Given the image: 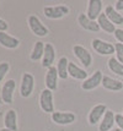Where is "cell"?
I'll return each mask as SVG.
<instances>
[{"label":"cell","mask_w":123,"mask_h":131,"mask_svg":"<svg viewBox=\"0 0 123 131\" xmlns=\"http://www.w3.org/2000/svg\"><path fill=\"white\" fill-rule=\"evenodd\" d=\"M115 9L117 11H123V0H118L115 4Z\"/></svg>","instance_id":"obj_30"},{"label":"cell","mask_w":123,"mask_h":131,"mask_svg":"<svg viewBox=\"0 0 123 131\" xmlns=\"http://www.w3.org/2000/svg\"><path fill=\"white\" fill-rule=\"evenodd\" d=\"M0 131H10L9 129H6V127H4V129H0Z\"/></svg>","instance_id":"obj_33"},{"label":"cell","mask_w":123,"mask_h":131,"mask_svg":"<svg viewBox=\"0 0 123 131\" xmlns=\"http://www.w3.org/2000/svg\"><path fill=\"white\" fill-rule=\"evenodd\" d=\"M76 120L74 113L70 112H54L52 114V121L58 125H69Z\"/></svg>","instance_id":"obj_7"},{"label":"cell","mask_w":123,"mask_h":131,"mask_svg":"<svg viewBox=\"0 0 123 131\" xmlns=\"http://www.w3.org/2000/svg\"><path fill=\"white\" fill-rule=\"evenodd\" d=\"M97 23H99L100 28L102 29V31H105L106 33H115L116 32V26L113 25V23L107 18L105 14H101L100 17L97 18Z\"/></svg>","instance_id":"obj_21"},{"label":"cell","mask_w":123,"mask_h":131,"mask_svg":"<svg viewBox=\"0 0 123 131\" xmlns=\"http://www.w3.org/2000/svg\"><path fill=\"white\" fill-rule=\"evenodd\" d=\"M115 53H116V59L119 63L123 64V44L122 43H116L115 44Z\"/></svg>","instance_id":"obj_25"},{"label":"cell","mask_w":123,"mask_h":131,"mask_svg":"<svg viewBox=\"0 0 123 131\" xmlns=\"http://www.w3.org/2000/svg\"><path fill=\"white\" fill-rule=\"evenodd\" d=\"M78 22L80 25V27H82V28L86 29V31H90V32H99L100 29H101L99 23L96 22V21L90 20L86 16V14H80L78 16Z\"/></svg>","instance_id":"obj_13"},{"label":"cell","mask_w":123,"mask_h":131,"mask_svg":"<svg viewBox=\"0 0 123 131\" xmlns=\"http://www.w3.org/2000/svg\"><path fill=\"white\" fill-rule=\"evenodd\" d=\"M0 44L7 49H15L20 46V40L6 32H0Z\"/></svg>","instance_id":"obj_17"},{"label":"cell","mask_w":123,"mask_h":131,"mask_svg":"<svg viewBox=\"0 0 123 131\" xmlns=\"http://www.w3.org/2000/svg\"><path fill=\"white\" fill-rule=\"evenodd\" d=\"M69 14V7L65 5H58V6H47L44 7V16L51 18V20H57L62 18L63 16Z\"/></svg>","instance_id":"obj_4"},{"label":"cell","mask_w":123,"mask_h":131,"mask_svg":"<svg viewBox=\"0 0 123 131\" xmlns=\"http://www.w3.org/2000/svg\"><path fill=\"white\" fill-rule=\"evenodd\" d=\"M0 110H1V108H0Z\"/></svg>","instance_id":"obj_34"},{"label":"cell","mask_w":123,"mask_h":131,"mask_svg":"<svg viewBox=\"0 0 123 131\" xmlns=\"http://www.w3.org/2000/svg\"><path fill=\"white\" fill-rule=\"evenodd\" d=\"M29 26L32 33L37 37H46L48 34V28L41 22V20L35 15L29 16Z\"/></svg>","instance_id":"obj_3"},{"label":"cell","mask_w":123,"mask_h":131,"mask_svg":"<svg viewBox=\"0 0 123 131\" xmlns=\"http://www.w3.org/2000/svg\"><path fill=\"white\" fill-rule=\"evenodd\" d=\"M16 88V82L15 80H7L1 87V96H3V101L6 104H11L14 101V92Z\"/></svg>","instance_id":"obj_9"},{"label":"cell","mask_w":123,"mask_h":131,"mask_svg":"<svg viewBox=\"0 0 123 131\" xmlns=\"http://www.w3.org/2000/svg\"><path fill=\"white\" fill-rule=\"evenodd\" d=\"M115 37H116V39L118 40V43H122L123 44V29L122 28H117L116 29V32H115Z\"/></svg>","instance_id":"obj_27"},{"label":"cell","mask_w":123,"mask_h":131,"mask_svg":"<svg viewBox=\"0 0 123 131\" xmlns=\"http://www.w3.org/2000/svg\"><path fill=\"white\" fill-rule=\"evenodd\" d=\"M102 1L101 0H90L88 5V11H86V16L92 20L96 21L100 17V15L102 14Z\"/></svg>","instance_id":"obj_11"},{"label":"cell","mask_w":123,"mask_h":131,"mask_svg":"<svg viewBox=\"0 0 123 131\" xmlns=\"http://www.w3.org/2000/svg\"><path fill=\"white\" fill-rule=\"evenodd\" d=\"M108 69L111 70L113 74L118 75V76H121L123 77V64L119 63L116 58H110L108 59Z\"/></svg>","instance_id":"obj_23"},{"label":"cell","mask_w":123,"mask_h":131,"mask_svg":"<svg viewBox=\"0 0 123 131\" xmlns=\"http://www.w3.org/2000/svg\"><path fill=\"white\" fill-rule=\"evenodd\" d=\"M102 79H103L102 72H101L100 70H97V71H95L90 77H88L86 80L82 82L81 88L82 90H85V91H91V90H95V88H97L100 85H102Z\"/></svg>","instance_id":"obj_5"},{"label":"cell","mask_w":123,"mask_h":131,"mask_svg":"<svg viewBox=\"0 0 123 131\" xmlns=\"http://www.w3.org/2000/svg\"><path fill=\"white\" fill-rule=\"evenodd\" d=\"M7 28H9V25H7V22L0 18V32H6V31H7Z\"/></svg>","instance_id":"obj_29"},{"label":"cell","mask_w":123,"mask_h":131,"mask_svg":"<svg viewBox=\"0 0 123 131\" xmlns=\"http://www.w3.org/2000/svg\"><path fill=\"white\" fill-rule=\"evenodd\" d=\"M4 125L10 131H17V114L14 109L7 110L4 118Z\"/></svg>","instance_id":"obj_16"},{"label":"cell","mask_w":123,"mask_h":131,"mask_svg":"<svg viewBox=\"0 0 123 131\" xmlns=\"http://www.w3.org/2000/svg\"><path fill=\"white\" fill-rule=\"evenodd\" d=\"M73 51L75 54V57L80 60V63L84 65V68H89L91 63H92V57L90 54V51L84 48L82 46H74L73 48Z\"/></svg>","instance_id":"obj_8"},{"label":"cell","mask_w":123,"mask_h":131,"mask_svg":"<svg viewBox=\"0 0 123 131\" xmlns=\"http://www.w3.org/2000/svg\"><path fill=\"white\" fill-rule=\"evenodd\" d=\"M9 69H10L9 63H6V61L0 63V82L4 80V77L6 76V74L9 72Z\"/></svg>","instance_id":"obj_26"},{"label":"cell","mask_w":123,"mask_h":131,"mask_svg":"<svg viewBox=\"0 0 123 131\" xmlns=\"http://www.w3.org/2000/svg\"><path fill=\"white\" fill-rule=\"evenodd\" d=\"M35 88V77L29 72H25L22 75L21 80V87H20V94L22 98H29Z\"/></svg>","instance_id":"obj_2"},{"label":"cell","mask_w":123,"mask_h":131,"mask_svg":"<svg viewBox=\"0 0 123 131\" xmlns=\"http://www.w3.org/2000/svg\"><path fill=\"white\" fill-rule=\"evenodd\" d=\"M55 59V49L51 43H46L44 44V54L42 58V66L43 68H52L53 63Z\"/></svg>","instance_id":"obj_12"},{"label":"cell","mask_w":123,"mask_h":131,"mask_svg":"<svg viewBox=\"0 0 123 131\" xmlns=\"http://www.w3.org/2000/svg\"><path fill=\"white\" fill-rule=\"evenodd\" d=\"M110 131H122L121 129H118V127H116V129H112V130H110Z\"/></svg>","instance_id":"obj_32"},{"label":"cell","mask_w":123,"mask_h":131,"mask_svg":"<svg viewBox=\"0 0 123 131\" xmlns=\"http://www.w3.org/2000/svg\"><path fill=\"white\" fill-rule=\"evenodd\" d=\"M116 124L118 125V129L123 131V114H116Z\"/></svg>","instance_id":"obj_28"},{"label":"cell","mask_w":123,"mask_h":131,"mask_svg":"<svg viewBox=\"0 0 123 131\" xmlns=\"http://www.w3.org/2000/svg\"><path fill=\"white\" fill-rule=\"evenodd\" d=\"M68 69H69V60L67 57H62L58 61V66H57V70H58V75L60 79L65 80L69 74H68Z\"/></svg>","instance_id":"obj_22"},{"label":"cell","mask_w":123,"mask_h":131,"mask_svg":"<svg viewBox=\"0 0 123 131\" xmlns=\"http://www.w3.org/2000/svg\"><path fill=\"white\" fill-rule=\"evenodd\" d=\"M58 70L57 68H52L48 69L47 71V75H46V86H47L48 90L51 91H55L57 90V86H58Z\"/></svg>","instance_id":"obj_15"},{"label":"cell","mask_w":123,"mask_h":131,"mask_svg":"<svg viewBox=\"0 0 123 131\" xmlns=\"http://www.w3.org/2000/svg\"><path fill=\"white\" fill-rule=\"evenodd\" d=\"M68 74H69V76H71L73 79H75V80L85 81L88 79V72H86L84 69L79 68L78 65H75L74 63H69Z\"/></svg>","instance_id":"obj_20"},{"label":"cell","mask_w":123,"mask_h":131,"mask_svg":"<svg viewBox=\"0 0 123 131\" xmlns=\"http://www.w3.org/2000/svg\"><path fill=\"white\" fill-rule=\"evenodd\" d=\"M108 109L106 107V104H97L91 109V112L89 113V124L90 125H96L100 120H102L103 115L106 114Z\"/></svg>","instance_id":"obj_10"},{"label":"cell","mask_w":123,"mask_h":131,"mask_svg":"<svg viewBox=\"0 0 123 131\" xmlns=\"http://www.w3.org/2000/svg\"><path fill=\"white\" fill-rule=\"evenodd\" d=\"M91 46L94 48V50L101 55H112L115 53V46L102 39H97V38L94 39L91 42Z\"/></svg>","instance_id":"obj_6"},{"label":"cell","mask_w":123,"mask_h":131,"mask_svg":"<svg viewBox=\"0 0 123 131\" xmlns=\"http://www.w3.org/2000/svg\"><path fill=\"white\" fill-rule=\"evenodd\" d=\"M43 54H44V44L42 42H36L35 47L32 49V53H31V60L32 61H37L43 58Z\"/></svg>","instance_id":"obj_24"},{"label":"cell","mask_w":123,"mask_h":131,"mask_svg":"<svg viewBox=\"0 0 123 131\" xmlns=\"http://www.w3.org/2000/svg\"><path fill=\"white\" fill-rule=\"evenodd\" d=\"M116 123V114L112 110H107L106 114L100 123L99 131H110L113 129V124Z\"/></svg>","instance_id":"obj_14"},{"label":"cell","mask_w":123,"mask_h":131,"mask_svg":"<svg viewBox=\"0 0 123 131\" xmlns=\"http://www.w3.org/2000/svg\"><path fill=\"white\" fill-rule=\"evenodd\" d=\"M105 15L115 26H116V25H123V15L119 14V11H117L112 5L106 6Z\"/></svg>","instance_id":"obj_18"},{"label":"cell","mask_w":123,"mask_h":131,"mask_svg":"<svg viewBox=\"0 0 123 131\" xmlns=\"http://www.w3.org/2000/svg\"><path fill=\"white\" fill-rule=\"evenodd\" d=\"M1 103H4V101H3V96H1V87H0V104Z\"/></svg>","instance_id":"obj_31"},{"label":"cell","mask_w":123,"mask_h":131,"mask_svg":"<svg viewBox=\"0 0 123 131\" xmlns=\"http://www.w3.org/2000/svg\"><path fill=\"white\" fill-rule=\"evenodd\" d=\"M102 86H103V88L113 92H118L123 90V82H121L119 80H115V79H112L110 76H103Z\"/></svg>","instance_id":"obj_19"},{"label":"cell","mask_w":123,"mask_h":131,"mask_svg":"<svg viewBox=\"0 0 123 131\" xmlns=\"http://www.w3.org/2000/svg\"><path fill=\"white\" fill-rule=\"evenodd\" d=\"M40 105L44 113H54V103H53V92L48 88H44L40 96Z\"/></svg>","instance_id":"obj_1"}]
</instances>
